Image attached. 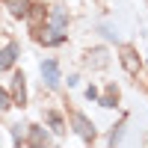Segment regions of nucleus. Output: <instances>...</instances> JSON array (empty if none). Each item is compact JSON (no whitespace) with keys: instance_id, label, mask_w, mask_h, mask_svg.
Here are the masks:
<instances>
[{"instance_id":"1","label":"nucleus","mask_w":148,"mask_h":148,"mask_svg":"<svg viewBox=\"0 0 148 148\" xmlns=\"http://www.w3.org/2000/svg\"><path fill=\"white\" fill-rule=\"evenodd\" d=\"M71 121H74V130L80 133V139H95V127H92V121L86 119L83 113H71Z\"/></svg>"},{"instance_id":"2","label":"nucleus","mask_w":148,"mask_h":148,"mask_svg":"<svg viewBox=\"0 0 148 148\" xmlns=\"http://www.w3.org/2000/svg\"><path fill=\"white\" fill-rule=\"evenodd\" d=\"M42 77H45L47 86H56L59 80H62V77H59V62H56V59H45V62H42Z\"/></svg>"},{"instance_id":"3","label":"nucleus","mask_w":148,"mask_h":148,"mask_svg":"<svg viewBox=\"0 0 148 148\" xmlns=\"http://www.w3.org/2000/svg\"><path fill=\"white\" fill-rule=\"evenodd\" d=\"M15 59H18V45L15 42H9L6 47H0V71H6L15 65Z\"/></svg>"},{"instance_id":"4","label":"nucleus","mask_w":148,"mask_h":148,"mask_svg":"<svg viewBox=\"0 0 148 148\" xmlns=\"http://www.w3.org/2000/svg\"><path fill=\"white\" fill-rule=\"evenodd\" d=\"M12 95H15V104H27V89H24V74H15L12 77Z\"/></svg>"},{"instance_id":"5","label":"nucleus","mask_w":148,"mask_h":148,"mask_svg":"<svg viewBox=\"0 0 148 148\" xmlns=\"http://www.w3.org/2000/svg\"><path fill=\"white\" fill-rule=\"evenodd\" d=\"M6 9H9L15 18H24V15L30 12V0H6Z\"/></svg>"},{"instance_id":"6","label":"nucleus","mask_w":148,"mask_h":148,"mask_svg":"<svg viewBox=\"0 0 148 148\" xmlns=\"http://www.w3.org/2000/svg\"><path fill=\"white\" fill-rule=\"evenodd\" d=\"M98 104H101V107H107V110H113V107L119 104V92H116V86H110V89H107V95H104V98H98Z\"/></svg>"},{"instance_id":"7","label":"nucleus","mask_w":148,"mask_h":148,"mask_svg":"<svg viewBox=\"0 0 148 148\" xmlns=\"http://www.w3.org/2000/svg\"><path fill=\"white\" fill-rule=\"evenodd\" d=\"M136 59H139V56L133 53L130 47H125V56H121V62H125V68H127L130 74H136Z\"/></svg>"},{"instance_id":"8","label":"nucleus","mask_w":148,"mask_h":148,"mask_svg":"<svg viewBox=\"0 0 148 148\" xmlns=\"http://www.w3.org/2000/svg\"><path fill=\"white\" fill-rule=\"evenodd\" d=\"M47 121L53 125V133H65V125H62V116L59 113H47Z\"/></svg>"},{"instance_id":"9","label":"nucleus","mask_w":148,"mask_h":148,"mask_svg":"<svg viewBox=\"0 0 148 148\" xmlns=\"http://www.w3.org/2000/svg\"><path fill=\"white\" fill-rule=\"evenodd\" d=\"M30 133H33V142H39V145H42V142H47V133H42L39 127H30Z\"/></svg>"},{"instance_id":"10","label":"nucleus","mask_w":148,"mask_h":148,"mask_svg":"<svg viewBox=\"0 0 148 148\" xmlns=\"http://www.w3.org/2000/svg\"><path fill=\"white\" fill-rule=\"evenodd\" d=\"M12 107V101H9V95L3 92V89H0V110H9Z\"/></svg>"},{"instance_id":"11","label":"nucleus","mask_w":148,"mask_h":148,"mask_svg":"<svg viewBox=\"0 0 148 148\" xmlns=\"http://www.w3.org/2000/svg\"><path fill=\"white\" fill-rule=\"evenodd\" d=\"M86 98H89V101H98L101 95H98V89H95V86H89V89H86Z\"/></svg>"}]
</instances>
